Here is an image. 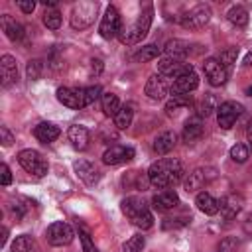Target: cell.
Masks as SVG:
<instances>
[{
    "mask_svg": "<svg viewBox=\"0 0 252 252\" xmlns=\"http://www.w3.org/2000/svg\"><path fill=\"white\" fill-rule=\"evenodd\" d=\"M148 177H150V185L156 189L173 187L183 177V163L177 158H161L150 165Z\"/></svg>",
    "mask_w": 252,
    "mask_h": 252,
    "instance_id": "obj_1",
    "label": "cell"
},
{
    "mask_svg": "<svg viewBox=\"0 0 252 252\" xmlns=\"http://www.w3.org/2000/svg\"><path fill=\"white\" fill-rule=\"evenodd\" d=\"M122 213L130 219V222L134 226H138L142 230H148L154 226V215L142 197L130 195V197L122 199Z\"/></svg>",
    "mask_w": 252,
    "mask_h": 252,
    "instance_id": "obj_2",
    "label": "cell"
},
{
    "mask_svg": "<svg viewBox=\"0 0 252 252\" xmlns=\"http://www.w3.org/2000/svg\"><path fill=\"white\" fill-rule=\"evenodd\" d=\"M150 26H152V8H148L144 14H140L132 24H124L120 28V32H118L120 43H124V45H136V43H140L146 37Z\"/></svg>",
    "mask_w": 252,
    "mask_h": 252,
    "instance_id": "obj_3",
    "label": "cell"
},
{
    "mask_svg": "<svg viewBox=\"0 0 252 252\" xmlns=\"http://www.w3.org/2000/svg\"><path fill=\"white\" fill-rule=\"evenodd\" d=\"M96 10H98V4L93 2V0H83V2L75 4L73 12H71V26H73V30L89 28L94 22V18H96Z\"/></svg>",
    "mask_w": 252,
    "mask_h": 252,
    "instance_id": "obj_4",
    "label": "cell"
},
{
    "mask_svg": "<svg viewBox=\"0 0 252 252\" xmlns=\"http://www.w3.org/2000/svg\"><path fill=\"white\" fill-rule=\"evenodd\" d=\"M18 161H20V165H22L28 173H32V175H35V177H43V175L47 173V161H45V158H43L39 152H35V150H22V152L18 154Z\"/></svg>",
    "mask_w": 252,
    "mask_h": 252,
    "instance_id": "obj_5",
    "label": "cell"
},
{
    "mask_svg": "<svg viewBox=\"0 0 252 252\" xmlns=\"http://www.w3.org/2000/svg\"><path fill=\"white\" fill-rule=\"evenodd\" d=\"M193 71V65L183 61V59H173V57H161L158 61V73L165 79H177L181 75H187Z\"/></svg>",
    "mask_w": 252,
    "mask_h": 252,
    "instance_id": "obj_6",
    "label": "cell"
},
{
    "mask_svg": "<svg viewBox=\"0 0 252 252\" xmlns=\"http://www.w3.org/2000/svg\"><path fill=\"white\" fill-rule=\"evenodd\" d=\"M209 20H211V8L207 4H197L185 16L179 18V24L185 30H201L203 26L209 24Z\"/></svg>",
    "mask_w": 252,
    "mask_h": 252,
    "instance_id": "obj_7",
    "label": "cell"
},
{
    "mask_svg": "<svg viewBox=\"0 0 252 252\" xmlns=\"http://www.w3.org/2000/svg\"><path fill=\"white\" fill-rule=\"evenodd\" d=\"M45 238L51 246H67L71 244V240L75 238V232L73 228L63 222V220H57V222H51L45 230Z\"/></svg>",
    "mask_w": 252,
    "mask_h": 252,
    "instance_id": "obj_8",
    "label": "cell"
},
{
    "mask_svg": "<svg viewBox=\"0 0 252 252\" xmlns=\"http://www.w3.org/2000/svg\"><path fill=\"white\" fill-rule=\"evenodd\" d=\"M242 110H244V108H242L240 102H234V100H224V102H220L219 108H217V122H219V126L224 128V130L232 128L234 122L238 120V116L242 114Z\"/></svg>",
    "mask_w": 252,
    "mask_h": 252,
    "instance_id": "obj_9",
    "label": "cell"
},
{
    "mask_svg": "<svg viewBox=\"0 0 252 252\" xmlns=\"http://www.w3.org/2000/svg\"><path fill=\"white\" fill-rule=\"evenodd\" d=\"M215 177H217V169L215 167H197L185 179V191L187 193H195V191L207 187Z\"/></svg>",
    "mask_w": 252,
    "mask_h": 252,
    "instance_id": "obj_10",
    "label": "cell"
},
{
    "mask_svg": "<svg viewBox=\"0 0 252 252\" xmlns=\"http://www.w3.org/2000/svg\"><path fill=\"white\" fill-rule=\"evenodd\" d=\"M122 28V22H120V14L114 6H108L104 10V16L100 20V26H98V33L104 37V39H112L114 35H118Z\"/></svg>",
    "mask_w": 252,
    "mask_h": 252,
    "instance_id": "obj_11",
    "label": "cell"
},
{
    "mask_svg": "<svg viewBox=\"0 0 252 252\" xmlns=\"http://www.w3.org/2000/svg\"><path fill=\"white\" fill-rule=\"evenodd\" d=\"M203 73H205L207 81H209L213 87H220V85H224L226 79H228V69L222 67L217 57L205 59V63H203Z\"/></svg>",
    "mask_w": 252,
    "mask_h": 252,
    "instance_id": "obj_12",
    "label": "cell"
},
{
    "mask_svg": "<svg viewBox=\"0 0 252 252\" xmlns=\"http://www.w3.org/2000/svg\"><path fill=\"white\" fill-rule=\"evenodd\" d=\"M57 100L63 106L69 108H83L85 106V89H73V87H59L57 89Z\"/></svg>",
    "mask_w": 252,
    "mask_h": 252,
    "instance_id": "obj_13",
    "label": "cell"
},
{
    "mask_svg": "<svg viewBox=\"0 0 252 252\" xmlns=\"http://www.w3.org/2000/svg\"><path fill=\"white\" fill-rule=\"evenodd\" d=\"M132 158H134V148H130V146H120V144L110 146V148L102 154V161H104L106 165H120V163H124V161H130Z\"/></svg>",
    "mask_w": 252,
    "mask_h": 252,
    "instance_id": "obj_14",
    "label": "cell"
},
{
    "mask_svg": "<svg viewBox=\"0 0 252 252\" xmlns=\"http://www.w3.org/2000/svg\"><path fill=\"white\" fill-rule=\"evenodd\" d=\"M177 205H179V195H177L173 189H163V191L156 193L154 199H152V207H154L158 213L173 211Z\"/></svg>",
    "mask_w": 252,
    "mask_h": 252,
    "instance_id": "obj_15",
    "label": "cell"
},
{
    "mask_svg": "<svg viewBox=\"0 0 252 252\" xmlns=\"http://www.w3.org/2000/svg\"><path fill=\"white\" fill-rule=\"evenodd\" d=\"M197 87H199V77H197V73H195V71H191V73H187V75L177 77V79L171 83L169 93H171L173 96L189 94V93H191V91H195Z\"/></svg>",
    "mask_w": 252,
    "mask_h": 252,
    "instance_id": "obj_16",
    "label": "cell"
},
{
    "mask_svg": "<svg viewBox=\"0 0 252 252\" xmlns=\"http://www.w3.org/2000/svg\"><path fill=\"white\" fill-rule=\"evenodd\" d=\"M73 169H75L77 177H79L83 183H87V185H96L98 179H100V171H98L91 161H87V159H77V161L73 163Z\"/></svg>",
    "mask_w": 252,
    "mask_h": 252,
    "instance_id": "obj_17",
    "label": "cell"
},
{
    "mask_svg": "<svg viewBox=\"0 0 252 252\" xmlns=\"http://www.w3.org/2000/svg\"><path fill=\"white\" fill-rule=\"evenodd\" d=\"M169 89H171V87L167 85V79L161 77L159 73H156V75H152V77L148 79L144 91H146V94H148L152 100H161V98L167 94Z\"/></svg>",
    "mask_w": 252,
    "mask_h": 252,
    "instance_id": "obj_18",
    "label": "cell"
},
{
    "mask_svg": "<svg viewBox=\"0 0 252 252\" xmlns=\"http://www.w3.org/2000/svg\"><path fill=\"white\" fill-rule=\"evenodd\" d=\"M242 197L240 195H226V197H222L220 201H219V211H220V217L224 219V220H232L238 213H240V209H242Z\"/></svg>",
    "mask_w": 252,
    "mask_h": 252,
    "instance_id": "obj_19",
    "label": "cell"
},
{
    "mask_svg": "<svg viewBox=\"0 0 252 252\" xmlns=\"http://www.w3.org/2000/svg\"><path fill=\"white\" fill-rule=\"evenodd\" d=\"M203 132H205V126H203V118L199 116H193L185 122L183 126V142L185 144H195L203 138Z\"/></svg>",
    "mask_w": 252,
    "mask_h": 252,
    "instance_id": "obj_20",
    "label": "cell"
},
{
    "mask_svg": "<svg viewBox=\"0 0 252 252\" xmlns=\"http://www.w3.org/2000/svg\"><path fill=\"white\" fill-rule=\"evenodd\" d=\"M0 24H2V30H4V33H6V37L10 41H22L24 39V35H26L24 26L20 22H16L10 14H4L0 18Z\"/></svg>",
    "mask_w": 252,
    "mask_h": 252,
    "instance_id": "obj_21",
    "label": "cell"
},
{
    "mask_svg": "<svg viewBox=\"0 0 252 252\" xmlns=\"http://www.w3.org/2000/svg\"><path fill=\"white\" fill-rule=\"evenodd\" d=\"M0 73H2V85L10 87L18 79V65L12 55H2L0 57Z\"/></svg>",
    "mask_w": 252,
    "mask_h": 252,
    "instance_id": "obj_22",
    "label": "cell"
},
{
    "mask_svg": "<svg viewBox=\"0 0 252 252\" xmlns=\"http://www.w3.org/2000/svg\"><path fill=\"white\" fill-rule=\"evenodd\" d=\"M59 134H61V130H59L55 124H51V122H39V124L33 128V136H35L41 144H51V142H55V140L59 138Z\"/></svg>",
    "mask_w": 252,
    "mask_h": 252,
    "instance_id": "obj_23",
    "label": "cell"
},
{
    "mask_svg": "<svg viewBox=\"0 0 252 252\" xmlns=\"http://www.w3.org/2000/svg\"><path fill=\"white\" fill-rule=\"evenodd\" d=\"M175 144H177V134H175V132H171V130L161 132V134L154 140V152H156L158 156H165V154H169V152L175 148Z\"/></svg>",
    "mask_w": 252,
    "mask_h": 252,
    "instance_id": "obj_24",
    "label": "cell"
},
{
    "mask_svg": "<svg viewBox=\"0 0 252 252\" xmlns=\"http://www.w3.org/2000/svg\"><path fill=\"white\" fill-rule=\"evenodd\" d=\"M195 205L205 215H217L219 213V199H215L209 191H201L195 197Z\"/></svg>",
    "mask_w": 252,
    "mask_h": 252,
    "instance_id": "obj_25",
    "label": "cell"
},
{
    "mask_svg": "<svg viewBox=\"0 0 252 252\" xmlns=\"http://www.w3.org/2000/svg\"><path fill=\"white\" fill-rule=\"evenodd\" d=\"M69 142L75 150H85L89 146V130L81 124H73L69 128Z\"/></svg>",
    "mask_w": 252,
    "mask_h": 252,
    "instance_id": "obj_26",
    "label": "cell"
},
{
    "mask_svg": "<svg viewBox=\"0 0 252 252\" xmlns=\"http://www.w3.org/2000/svg\"><path fill=\"white\" fill-rule=\"evenodd\" d=\"M189 51V43L183 39H169L163 47L165 57H173V59H183V55Z\"/></svg>",
    "mask_w": 252,
    "mask_h": 252,
    "instance_id": "obj_27",
    "label": "cell"
},
{
    "mask_svg": "<svg viewBox=\"0 0 252 252\" xmlns=\"http://www.w3.org/2000/svg\"><path fill=\"white\" fill-rule=\"evenodd\" d=\"M191 106V96L189 94H179V96H171L167 102H165V112L169 116L177 114L179 110H187Z\"/></svg>",
    "mask_w": 252,
    "mask_h": 252,
    "instance_id": "obj_28",
    "label": "cell"
},
{
    "mask_svg": "<svg viewBox=\"0 0 252 252\" xmlns=\"http://www.w3.org/2000/svg\"><path fill=\"white\" fill-rule=\"evenodd\" d=\"M217 108H219L217 98H215L213 94H205V96L201 98V102L197 104V116H199V118H209Z\"/></svg>",
    "mask_w": 252,
    "mask_h": 252,
    "instance_id": "obj_29",
    "label": "cell"
},
{
    "mask_svg": "<svg viewBox=\"0 0 252 252\" xmlns=\"http://www.w3.org/2000/svg\"><path fill=\"white\" fill-rule=\"evenodd\" d=\"M132 118H134L132 106L124 104V106H120V110L114 114V126H116L118 130H126V128L132 124Z\"/></svg>",
    "mask_w": 252,
    "mask_h": 252,
    "instance_id": "obj_30",
    "label": "cell"
},
{
    "mask_svg": "<svg viewBox=\"0 0 252 252\" xmlns=\"http://www.w3.org/2000/svg\"><path fill=\"white\" fill-rule=\"evenodd\" d=\"M226 18H228V22H230L232 26H236V28H244V26L248 24V12H246L244 6H232V8L228 10Z\"/></svg>",
    "mask_w": 252,
    "mask_h": 252,
    "instance_id": "obj_31",
    "label": "cell"
},
{
    "mask_svg": "<svg viewBox=\"0 0 252 252\" xmlns=\"http://www.w3.org/2000/svg\"><path fill=\"white\" fill-rule=\"evenodd\" d=\"M100 100H102V112L106 114V116H112L114 118V114L120 110V100H118V96L114 94V93H104L102 96H100Z\"/></svg>",
    "mask_w": 252,
    "mask_h": 252,
    "instance_id": "obj_32",
    "label": "cell"
},
{
    "mask_svg": "<svg viewBox=\"0 0 252 252\" xmlns=\"http://www.w3.org/2000/svg\"><path fill=\"white\" fill-rule=\"evenodd\" d=\"M33 246H35V242H33V238L30 234H20L12 242V252H32Z\"/></svg>",
    "mask_w": 252,
    "mask_h": 252,
    "instance_id": "obj_33",
    "label": "cell"
},
{
    "mask_svg": "<svg viewBox=\"0 0 252 252\" xmlns=\"http://www.w3.org/2000/svg\"><path fill=\"white\" fill-rule=\"evenodd\" d=\"M159 47L158 45H154V43H150V45H144L136 55H134V59H138V61H152V59H156L158 55H159Z\"/></svg>",
    "mask_w": 252,
    "mask_h": 252,
    "instance_id": "obj_34",
    "label": "cell"
},
{
    "mask_svg": "<svg viewBox=\"0 0 252 252\" xmlns=\"http://www.w3.org/2000/svg\"><path fill=\"white\" fill-rule=\"evenodd\" d=\"M236 57H238V47H228V49L220 51V55H219L217 59H219V63H220L222 67L230 69V67L236 63Z\"/></svg>",
    "mask_w": 252,
    "mask_h": 252,
    "instance_id": "obj_35",
    "label": "cell"
},
{
    "mask_svg": "<svg viewBox=\"0 0 252 252\" xmlns=\"http://www.w3.org/2000/svg\"><path fill=\"white\" fill-rule=\"evenodd\" d=\"M43 73V63L39 59H30L28 65H26V77L30 81H37Z\"/></svg>",
    "mask_w": 252,
    "mask_h": 252,
    "instance_id": "obj_36",
    "label": "cell"
},
{
    "mask_svg": "<svg viewBox=\"0 0 252 252\" xmlns=\"http://www.w3.org/2000/svg\"><path fill=\"white\" fill-rule=\"evenodd\" d=\"M43 24H45V28H49V30H59V26H61V14H59V10H57V8L45 10V14H43Z\"/></svg>",
    "mask_w": 252,
    "mask_h": 252,
    "instance_id": "obj_37",
    "label": "cell"
},
{
    "mask_svg": "<svg viewBox=\"0 0 252 252\" xmlns=\"http://www.w3.org/2000/svg\"><path fill=\"white\" fill-rule=\"evenodd\" d=\"M144 244H146L144 236H142V234H134V236H130V238L122 244V250H124V252H142Z\"/></svg>",
    "mask_w": 252,
    "mask_h": 252,
    "instance_id": "obj_38",
    "label": "cell"
},
{
    "mask_svg": "<svg viewBox=\"0 0 252 252\" xmlns=\"http://www.w3.org/2000/svg\"><path fill=\"white\" fill-rule=\"evenodd\" d=\"M248 156H250V150H248V146H244V144H234V146L230 148V158H232V161H236V163H244V161L248 159Z\"/></svg>",
    "mask_w": 252,
    "mask_h": 252,
    "instance_id": "obj_39",
    "label": "cell"
},
{
    "mask_svg": "<svg viewBox=\"0 0 252 252\" xmlns=\"http://www.w3.org/2000/svg\"><path fill=\"white\" fill-rule=\"evenodd\" d=\"M79 238H81V244H83V252H98L91 234H89V230L85 226H79Z\"/></svg>",
    "mask_w": 252,
    "mask_h": 252,
    "instance_id": "obj_40",
    "label": "cell"
},
{
    "mask_svg": "<svg viewBox=\"0 0 252 252\" xmlns=\"http://www.w3.org/2000/svg\"><path fill=\"white\" fill-rule=\"evenodd\" d=\"M100 93H102V89H100L98 85L87 87V89H85V106H89V104H93L94 100H98V96H102Z\"/></svg>",
    "mask_w": 252,
    "mask_h": 252,
    "instance_id": "obj_41",
    "label": "cell"
},
{
    "mask_svg": "<svg viewBox=\"0 0 252 252\" xmlns=\"http://www.w3.org/2000/svg\"><path fill=\"white\" fill-rule=\"evenodd\" d=\"M0 142H2V146H12L14 144V134L6 126H0Z\"/></svg>",
    "mask_w": 252,
    "mask_h": 252,
    "instance_id": "obj_42",
    "label": "cell"
},
{
    "mask_svg": "<svg viewBox=\"0 0 252 252\" xmlns=\"http://www.w3.org/2000/svg\"><path fill=\"white\" fill-rule=\"evenodd\" d=\"M0 183H2L4 187L12 183V171H10V167H8L6 163L0 165Z\"/></svg>",
    "mask_w": 252,
    "mask_h": 252,
    "instance_id": "obj_43",
    "label": "cell"
},
{
    "mask_svg": "<svg viewBox=\"0 0 252 252\" xmlns=\"http://www.w3.org/2000/svg\"><path fill=\"white\" fill-rule=\"evenodd\" d=\"M236 244H238V240L232 238V236H228V238L220 240V244H219V252H232V248H234Z\"/></svg>",
    "mask_w": 252,
    "mask_h": 252,
    "instance_id": "obj_44",
    "label": "cell"
},
{
    "mask_svg": "<svg viewBox=\"0 0 252 252\" xmlns=\"http://www.w3.org/2000/svg\"><path fill=\"white\" fill-rule=\"evenodd\" d=\"M18 8H20L24 14H32V12L35 10V2H32V0H20V2H18Z\"/></svg>",
    "mask_w": 252,
    "mask_h": 252,
    "instance_id": "obj_45",
    "label": "cell"
},
{
    "mask_svg": "<svg viewBox=\"0 0 252 252\" xmlns=\"http://www.w3.org/2000/svg\"><path fill=\"white\" fill-rule=\"evenodd\" d=\"M102 71V61L100 59H93L91 61V75H100Z\"/></svg>",
    "mask_w": 252,
    "mask_h": 252,
    "instance_id": "obj_46",
    "label": "cell"
},
{
    "mask_svg": "<svg viewBox=\"0 0 252 252\" xmlns=\"http://www.w3.org/2000/svg\"><path fill=\"white\" fill-rule=\"evenodd\" d=\"M242 230H244L246 234H252V213H248L246 219L242 220Z\"/></svg>",
    "mask_w": 252,
    "mask_h": 252,
    "instance_id": "obj_47",
    "label": "cell"
},
{
    "mask_svg": "<svg viewBox=\"0 0 252 252\" xmlns=\"http://www.w3.org/2000/svg\"><path fill=\"white\" fill-rule=\"evenodd\" d=\"M246 142H248V150L252 152V120L246 126Z\"/></svg>",
    "mask_w": 252,
    "mask_h": 252,
    "instance_id": "obj_48",
    "label": "cell"
},
{
    "mask_svg": "<svg viewBox=\"0 0 252 252\" xmlns=\"http://www.w3.org/2000/svg\"><path fill=\"white\" fill-rule=\"evenodd\" d=\"M41 4H43V6H45V8H51V10H53V8H55V6H57V0H43V2H41Z\"/></svg>",
    "mask_w": 252,
    "mask_h": 252,
    "instance_id": "obj_49",
    "label": "cell"
},
{
    "mask_svg": "<svg viewBox=\"0 0 252 252\" xmlns=\"http://www.w3.org/2000/svg\"><path fill=\"white\" fill-rule=\"evenodd\" d=\"M244 65H246V67H252V51L246 53V57H244Z\"/></svg>",
    "mask_w": 252,
    "mask_h": 252,
    "instance_id": "obj_50",
    "label": "cell"
},
{
    "mask_svg": "<svg viewBox=\"0 0 252 252\" xmlns=\"http://www.w3.org/2000/svg\"><path fill=\"white\" fill-rule=\"evenodd\" d=\"M6 240H8V228L4 226V228H2V238H0V244H6Z\"/></svg>",
    "mask_w": 252,
    "mask_h": 252,
    "instance_id": "obj_51",
    "label": "cell"
},
{
    "mask_svg": "<svg viewBox=\"0 0 252 252\" xmlns=\"http://www.w3.org/2000/svg\"><path fill=\"white\" fill-rule=\"evenodd\" d=\"M246 93H248V94H250V96H252V87H250V89H248V91H246Z\"/></svg>",
    "mask_w": 252,
    "mask_h": 252,
    "instance_id": "obj_52",
    "label": "cell"
},
{
    "mask_svg": "<svg viewBox=\"0 0 252 252\" xmlns=\"http://www.w3.org/2000/svg\"><path fill=\"white\" fill-rule=\"evenodd\" d=\"M250 173H252V171H250Z\"/></svg>",
    "mask_w": 252,
    "mask_h": 252,
    "instance_id": "obj_53",
    "label": "cell"
}]
</instances>
